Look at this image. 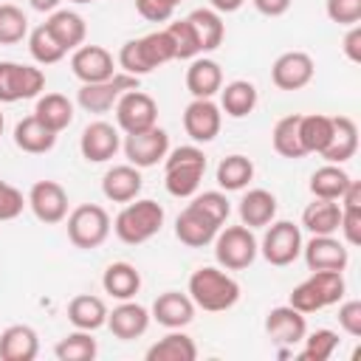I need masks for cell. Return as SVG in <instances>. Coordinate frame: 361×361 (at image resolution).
Masks as SVG:
<instances>
[{"instance_id":"1","label":"cell","mask_w":361,"mask_h":361,"mask_svg":"<svg viewBox=\"0 0 361 361\" xmlns=\"http://www.w3.org/2000/svg\"><path fill=\"white\" fill-rule=\"evenodd\" d=\"M175 59V42L169 37V31H152L147 37L138 39H127L118 51V68L130 76H147L155 68L166 65Z\"/></svg>"},{"instance_id":"26","label":"cell","mask_w":361,"mask_h":361,"mask_svg":"<svg viewBox=\"0 0 361 361\" xmlns=\"http://www.w3.org/2000/svg\"><path fill=\"white\" fill-rule=\"evenodd\" d=\"M48 31L56 37V42L65 48V51H76L85 37H87V25H85V17L71 11V8H56L51 11V17L45 20Z\"/></svg>"},{"instance_id":"55","label":"cell","mask_w":361,"mask_h":361,"mask_svg":"<svg viewBox=\"0 0 361 361\" xmlns=\"http://www.w3.org/2000/svg\"><path fill=\"white\" fill-rule=\"evenodd\" d=\"M28 3H31V8H34V11H48V14H51V11H56V8H59V3H62V0H28Z\"/></svg>"},{"instance_id":"57","label":"cell","mask_w":361,"mask_h":361,"mask_svg":"<svg viewBox=\"0 0 361 361\" xmlns=\"http://www.w3.org/2000/svg\"><path fill=\"white\" fill-rule=\"evenodd\" d=\"M71 3H93V0H71Z\"/></svg>"},{"instance_id":"37","label":"cell","mask_w":361,"mask_h":361,"mask_svg":"<svg viewBox=\"0 0 361 361\" xmlns=\"http://www.w3.org/2000/svg\"><path fill=\"white\" fill-rule=\"evenodd\" d=\"M333 138V116H322V113H310V116H299V141L305 147V152H324L327 144Z\"/></svg>"},{"instance_id":"40","label":"cell","mask_w":361,"mask_h":361,"mask_svg":"<svg viewBox=\"0 0 361 361\" xmlns=\"http://www.w3.org/2000/svg\"><path fill=\"white\" fill-rule=\"evenodd\" d=\"M271 144H274V149L282 155V158H305L307 152H305V147H302V141H299V113H293V116H285V118H279L276 124H274V133H271Z\"/></svg>"},{"instance_id":"30","label":"cell","mask_w":361,"mask_h":361,"mask_svg":"<svg viewBox=\"0 0 361 361\" xmlns=\"http://www.w3.org/2000/svg\"><path fill=\"white\" fill-rule=\"evenodd\" d=\"M68 319L76 330H99L102 324H107V305L104 299L93 296V293H79L68 302Z\"/></svg>"},{"instance_id":"8","label":"cell","mask_w":361,"mask_h":361,"mask_svg":"<svg viewBox=\"0 0 361 361\" xmlns=\"http://www.w3.org/2000/svg\"><path fill=\"white\" fill-rule=\"evenodd\" d=\"M259 254L276 268L290 265L302 254V231H299V226L290 223V220H271L265 234H262Z\"/></svg>"},{"instance_id":"12","label":"cell","mask_w":361,"mask_h":361,"mask_svg":"<svg viewBox=\"0 0 361 361\" xmlns=\"http://www.w3.org/2000/svg\"><path fill=\"white\" fill-rule=\"evenodd\" d=\"M166 152H169V135L158 124L149 130H141V133H130L124 138V155L138 169L155 166L158 161L166 158Z\"/></svg>"},{"instance_id":"45","label":"cell","mask_w":361,"mask_h":361,"mask_svg":"<svg viewBox=\"0 0 361 361\" xmlns=\"http://www.w3.org/2000/svg\"><path fill=\"white\" fill-rule=\"evenodd\" d=\"M172 42H175V59H195L200 54V45H197V37L189 25V20H172L166 25Z\"/></svg>"},{"instance_id":"54","label":"cell","mask_w":361,"mask_h":361,"mask_svg":"<svg viewBox=\"0 0 361 361\" xmlns=\"http://www.w3.org/2000/svg\"><path fill=\"white\" fill-rule=\"evenodd\" d=\"M212 3V8L217 11V14H231V11H237L245 0H209Z\"/></svg>"},{"instance_id":"11","label":"cell","mask_w":361,"mask_h":361,"mask_svg":"<svg viewBox=\"0 0 361 361\" xmlns=\"http://www.w3.org/2000/svg\"><path fill=\"white\" fill-rule=\"evenodd\" d=\"M116 121L118 127L130 135V133H141L155 127L158 121V104L149 93H144L141 87L121 93V99L116 102Z\"/></svg>"},{"instance_id":"35","label":"cell","mask_w":361,"mask_h":361,"mask_svg":"<svg viewBox=\"0 0 361 361\" xmlns=\"http://www.w3.org/2000/svg\"><path fill=\"white\" fill-rule=\"evenodd\" d=\"M257 107V87L248 79H234L220 87V110L231 118H245Z\"/></svg>"},{"instance_id":"42","label":"cell","mask_w":361,"mask_h":361,"mask_svg":"<svg viewBox=\"0 0 361 361\" xmlns=\"http://www.w3.org/2000/svg\"><path fill=\"white\" fill-rule=\"evenodd\" d=\"M28 51H31L34 62H39V65H54V62H59V59L68 54V51L56 42V37L48 31L45 23L37 25V28L28 34Z\"/></svg>"},{"instance_id":"24","label":"cell","mask_w":361,"mask_h":361,"mask_svg":"<svg viewBox=\"0 0 361 361\" xmlns=\"http://www.w3.org/2000/svg\"><path fill=\"white\" fill-rule=\"evenodd\" d=\"M223 87V68L209 56H195L186 68V90L195 99H212Z\"/></svg>"},{"instance_id":"28","label":"cell","mask_w":361,"mask_h":361,"mask_svg":"<svg viewBox=\"0 0 361 361\" xmlns=\"http://www.w3.org/2000/svg\"><path fill=\"white\" fill-rule=\"evenodd\" d=\"M358 149V127L350 116H333V138L327 144V149L322 152V158L327 164H344L355 155Z\"/></svg>"},{"instance_id":"7","label":"cell","mask_w":361,"mask_h":361,"mask_svg":"<svg viewBox=\"0 0 361 361\" xmlns=\"http://www.w3.org/2000/svg\"><path fill=\"white\" fill-rule=\"evenodd\" d=\"M110 237V214L96 203H82L68 214V240L76 248H99Z\"/></svg>"},{"instance_id":"50","label":"cell","mask_w":361,"mask_h":361,"mask_svg":"<svg viewBox=\"0 0 361 361\" xmlns=\"http://www.w3.org/2000/svg\"><path fill=\"white\" fill-rule=\"evenodd\" d=\"M135 11L149 23H166L175 14V6L166 0H135Z\"/></svg>"},{"instance_id":"2","label":"cell","mask_w":361,"mask_h":361,"mask_svg":"<svg viewBox=\"0 0 361 361\" xmlns=\"http://www.w3.org/2000/svg\"><path fill=\"white\" fill-rule=\"evenodd\" d=\"M189 299L195 302V307L209 310V313H223L228 307L237 305L240 299V282L214 268V265H203L189 276Z\"/></svg>"},{"instance_id":"32","label":"cell","mask_w":361,"mask_h":361,"mask_svg":"<svg viewBox=\"0 0 361 361\" xmlns=\"http://www.w3.org/2000/svg\"><path fill=\"white\" fill-rule=\"evenodd\" d=\"M186 20H189V25H192V31L197 37L200 54H209V51H214V48L223 45L226 25H223V17L214 8H195Z\"/></svg>"},{"instance_id":"15","label":"cell","mask_w":361,"mask_h":361,"mask_svg":"<svg viewBox=\"0 0 361 361\" xmlns=\"http://www.w3.org/2000/svg\"><path fill=\"white\" fill-rule=\"evenodd\" d=\"M313 73H316V65L305 51H285L271 65V82L279 90H302L305 85H310Z\"/></svg>"},{"instance_id":"25","label":"cell","mask_w":361,"mask_h":361,"mask_svg":"<svg viewBox=\"0 0 361 361\" xmlns=\"http://www.w3.org/2000/svg\"><path fill=\"white\" fill-rule=\"evenodd\" d=\"M39 353L37 330L28 324H11L0 333V358L3 361H34Z\"/></svg>"},{"instance_id":"16","label":"cell","mask_w":361,"mask_h":361,"mask_svg":"<svg viewBox=\"0 0 361 361\" xmlns=\"http://www.w3.org/2000/svg\"><path fill=\"white\" fill-rule=\"evenodd\" d=\"M302 254L310 271H344L350 262V251L333 234H313L302 243Z\"/></svg>"},{"instance_id":"20","label":"cell","mask_w":361,"mask_h":361,"mask_svg":"<svg viewBox=\"0 0 361 361\" xmlns=\"http://www.w3.org/2000/svg\"><path fill=\"white\" fill-rule=\"evenodd\" d=\"M265 333L276 341V344H299L307 333V322H305V313H299L296 307L290 305H279V307H271L268 316H265Z\"/></svg>"},{"instance_id":"23","label":"cell","mask_w":361,"mask_h":361,"mask_svg":"<svg viewBox=\"0 0 361 361\" xmlns=\"http://www.w3.org/2000/svg\"><path fill=\"white\" fill-rule=\"evenodd\" d=\"M141 186H144V178L138 172V166L133 164H118V166H110L102 178V192L107 200L113 203H130L141 195Z\"/></svg>"},{"instance_id":"41","label":"cell","mask_w":361,"mask_h":361,"mask_svg":"<svg viewBox=\"0 0 361 361\" xmlns=\"http://www.w3.org/2000/svg\"><path fill=\"white\" fill-rule=\"evenodd\" d=\"M96 353H99V344L90 336V330H73L65 338H59V344L54 347V355L59 361H93Z\"/></svg>"},{"instance_id":"48","label":"cell","mask_w":361,"mask_h":361,"mask_svg":"<svg viewBox=\"0 0 361 361\" xmlns=\"http://www.w3.org/2000/svg\"><path fill=\"white\" fill-rule=\"evenodd\" d=\"M28 206V200L23 197V192L6 180H0V223L14 220L23 214V209Z\"/></svg>"},{"instance_id":"58","label":"cell","mask_w":361,"mask_h":361,"mask_svg":"<svg viewBox=\"0 0 361 361\" xmlns=\"http://www.w3.org/2000/svg\"><path fill=\"white\" fill-rule=\"evenodd\" d=\"M166 3H172V6H178V3H180V0H166Z\"/></svg>"},{"instance_id":"6","label":"cell","mask_w":361,"mask_h":361,"mask_svg":"<svg viewBox=\"0 0 361 361\" xmlns=\"http://www.w3.org/2000/svg\"><path fill=\"white\" fill-rule=\"evenodd\" d=\"M212 243H214V259L226 271H243L259 254V243L248 226H226L223 231H217Z\"/></svg>"},{"instance_id":"4","label":"cell","mask_w":361,"mask_h":361,"mask_svg":"<svg viewBox=\"0 0 361 361\" xmlns=\"http://www.w3.org/2000/svg\"><path fill=\"white\" fill-rule=\"evenodd\" d=\"M206 175V155L195 144L178 147L164 158V186L172 197H192Z\"/></svg>"},{"instance_id":"14","label":"cell","mask_w":361,"mask_h":361,"mask_svg":"<svg viewBox=\"0 0 361 361\" xmlns=\"http://www.w3.org/2000/svg\"><path fill=\"white\" fill-rule=\"evenodd\" d=\"M25 200L39 223L54 226L68 217V192L56 180H37Z\"/></svg>"},{"instance_id":"3","label":"cell","mask_w":361,"mask_h":361,"mask_svg":"<svg viewBox=\"0 0 361 361\" xmlns=\"http://www.w3.org/2000/svg\"><path fill=\"white\" fill-rule=\"evenodd\" d=\"M164 206L158 200H149V197H135V203H124V209L116 214L113 220V231L121 243L127 245H141L147 240H152L161 226H164Z\"/></svg>"},{"instance_id":"39","label":"cell","mask_w":361,"mask_h":361,"mask_svg":"<svg viewBox=\"0 0 361 361\" xmlns=\"http://www.w3.org/2000/svg\"><path fill=\"white\" fill-rule=\"evenodd\" d=\"M353 178L341 169V164H324L310 175V192L322 200H338Z\"/></svg>"},{"instance_id":"52","label":"cell","mask_w":361,"mask_h":361,"mask_svg":"<svg viewBox=\"0 0 361 361\" xmlns=\"http://www.w3.org/2000/svg\"><path fill=\"white\" fill-rule=\"evenodd\" d=\"M344 56L350 59V62H361V25H350V31L344 34Z\"/></svg>"},{"instance_id":"5","label":"cell","mask_w":361,"mask_h":361,"mask_svg":"<svg viewBox=\"0 0 361 361\" xmlns=\"http://www.w3.org/2000/svg\"><path fill=\"white\" fill-rule=\"evenodd\" d=\"M344 290H347V282L341 271H310V276L290 290L288 305L307 316L322 307L338 305L344 299Z\"/></svg>"},{"instance_id":"49","label":"cell","mask_w":361,"mask_h":361,"mask_svg":"<svg viewBox=\"0 0 361 361\" xmlns=\"http://www.w3.org/2000/svg\"><path fill=\"white\" fill-rule=\"evenodd\" d=\"M338 327L347 336H353V338L361 336V302L358 299L341 302V307H338Z\"/></svg>"},{"instance_id":"36","label":"cell","mask_w":361,"mask_h":361,"mask_svg":"<svg viewBox=\"0 0 361 361\" xmlns=\"http://www.w3.org/2000/svg\"><path fill=\"white\" fill-rule=\"evenodd\" d=\"M34 116H37L45 127H51L54 133H62V130L71 127V121H73V104H71V99L62 96V93H45V96L37 99Z\"/></svg>"},{"instance_id":"19","label":"cell","mask_w":361,"mask_h":361,"mask_svg":"<svg viewBox=\"0 0 361 361\" xmlns=\"http://www.w3.org/2000/svg\"><path fill=\"white\" fill-rule=\"evenodd\" d=\"M217 231H220V223H214L206 212H200L197 206H186L180 214H178V220H175V237L183 243V245H189V248H203V245H209L214 237H217Z\"/></svg>"},{"instance_id":"27","label":"cell","mask_w":361,"mask_h":361,"mask_svg":"<svg viewBox=\"0 0 361 361\" xmlns=\"http://www.w3.org/2000/svg\"><path fill=\"white\" fill-rule=\"evenodd\" d=\"M14 144L28 155H42V152L54 149L56 133L51 127H45L37 116H25L23 121L14 124Z\"/></svg>"},{"instance_id":"56","label":"cell","mask_w":361,"mask_h":361,"mask_svg":"<svg viewBox=\"0 0 361 361\" xmlns=\"http://www.w3.org/2000/svg\"><path fill=\"white\" fill-rule=\"evenodd\" d=\"M3 127H6V118H3V113H0V135H3Z\"/></svg>"},{"instance_id":"31","label":"cell","mask_w":361,"mask_h":361,"mask_svg":"<svg viewBox=\"0 0 361 361\" xmlns=\"http://www.w3.org/2000/svg\"><path fill=\"white\" fill-rule=\"evenodd\" d=\"M276 217V197L268 189H248L240 200V220L248 228H262Z\"/></svg>"},{"instance_id":"22","label":"cell","mask_w":361,"mask_h":361,"mask_svg":"<svg viewBox=\"0 0 361 361\" xmlns=\"http://www.w3.org/2000/svg\"><path fill=\"white\" fill-rule=\"evenodd\" d=\"M158 324L169 327V330H183L192 319H195V302L189 299V293L180 290H166L152 302V313H149Z\"/></svg>"},{"instance_id":"46","label":"cell","mask_w":361,"mask_h":361,"mask_svg":"<svg viewBox=\"0 0 361 361\" xmlns=\"http://www.w3.org/2000/svg\"><path fill=\"white\" fill-rule=\"evenodd\" d=\"M192 206H197L200 212H206L214 223H226L228 220V214H231V203H228V197L223 195V192H203V195H197L195 200H192Z\"/></svg>"},{"instance_id":"17","label":"cell","mask_w":361,"mask_h":361,"mask_svg":"<svg viewBox=\"0 0 361 361\" xmlns=\"http://www.w3.org/2000/svg\"><path fill=\"white\" fill-rule=\"evenodd\" d=\"M71 71L82 85H90V82L110 79L116 73V62H113V54L102 45H79L71 56Z\"/></svg>"},{"instance_id":"38","label":"cell","mask_w":361,"mask_h":361,"mask_svg":"<svg viewBox=\"0 0 361 361\" xmlns=\"http://www.w3.org/2000/svg\"><path fill=\"white\" fill-rule=\"evenodd\" d=\"M254 178V164L251 158L234 152V155H226L220 164H217V186L223 192H240L251 183Z\"/></svg>"},{"instance_id":"13","label":"cell","mask_w":361,"mask_h":361,"mask_svg":"<svg viewBox=\"0 0 361 361\" xmlns=\"http://www.w3.org/2000/svg\"><path fill=\"white\" fill-rule=\"evenodd\" d=\"M223 124V110L212 99H192L183 110V130L195 144H209L217 138Z\"/></svg>"},{"instance_id":"33","label":"cell","mask_w":361,"mask_h":361,"mask_svg":"<svg viewBox=\"0 0 361 361\" xmlns=\"http://www.w3.org/2000/svg\"><path fill=\"white\" fill-rule=\"evenodd\" d=\"M197 344L183 330H172L147 350V361H195Z\"/></svg>"},{"instance_id":"44","label":"cell","mask_w":361,"mask_h":361,"mask_svg":"<svg viewBox=\"0 0 361 361\" xmlns=\"http://www.w3.org/2000/svg\"><path fill=\"white\" fill-rule=\"evenodd\" d=\"M305 350L299 353L305 361H327L333 355V350L338 347V333L336 330H327V327H319L313 330L310 336L305 333Z\"/></svg>"},{"instance_id":"9","label":"cell","mask_w":361,"mask_h":361,"mask_svg":"<svg viewBox=\"0 0 361 361\" xmlns=\"http://www.w3.org/2000/svg\"><path fill=\"white\" fill-rule=\"evenodd\" d=\"M138 87V76H130V73H113L110 79H102V82H90V85H82L79 93H76V102L82 110L87 113H107L110 107H116V102L121 99V93L127 90H135Z\"/></svg>"},{"instance_id":"34","label":"cell","mask_w":361,"mask_h":361,"mask_svg":"<svg viewBox=\"0 0 361 361\" xmlns=\"http://www.w3.org/2000/svg\"><path fill=\"white\" fill-rule=\"evenodd\" d=\"M341 223V206L338 200H322L313 197V203L305 206L302 212V226L310 234H336Z\"/></svg>"},{"instance_id":"47","label":"cell","mask_w":361,"mask_h":361,"mask_svg":"<svg viewBox=\"0 0 361 361\" xmlns=\"http://www.w3.org/2000/svg\"><path fill=\"white\" fill-rule=\"evenodd\" d=\"M324 11L338 25H358L361 23V0H327Z\"/></svg>"},{"instance_id":"51","label":"cell","mask_w":361,"mask_h":361,"mask_svg":"<svg viewBox=\"0 0 361 361\" xmlns=\"http://www.w3.org/2000/svg\"><path fill=\"white\" fill-rule=\"evenodd\" d=\"M338 231L344 234V243L347 245H361V209H344L341 206Z\"/></svg>"},{"instance_id":"10","label":"cell","mask_w":361,"mask_h":361,"mask_svg":"<svg viewBox=\"0 0 361 361\" xmlns=\"http://www.w3.org/2000/svg\"><path fill=\"white\" fill-rule=\"evenodd\" d=\"M45 90V73L34 65L0 62V102L11 104L20 99H34Z\"/></svg>"},{"instance_id":"21","label":"cell","mask_w":361,"mask_h":361,"mask_svg":"<svg viewBox=\"0 0 361 361\" xmlns=\"http://www.w3.org/2000/svg\"><path fill=\"white\" fill-rule=\"evenodd\" d=\"M149 319H152L149 310L133 299H124L118 307H113V313L107 310V327L121 341H133V338L144 336L149 327Z\"/></svg>"},{"instance_id":"43","label":"cell","mask_w":361,"mask_h":361,"mask_svg":"<svg viewBox=\"0 0 361 361\" xmlns=\"http://www.w3.org/2000/svg\"><path fill=\"white\" fill-rule=\"evenodd\" d=\"M28 37V17L14 3H0V45H17Z\"/></svg>"},{"instance_id":"18","label":"cell","mask_w":361,"mask_h":361,"mask_svg":"<svg viewBox=\"0 0 361 361\" xmlns=\"http://www.w3.org/2000/svg\"><path fill=\"white\" fill-rule=\"evenodd\" d=\"M121 147V138H118V130L107 121H90L85 130H82V138H79V152L85 161L90 164H104L110 161Z\"/></svg>"},{"instance_id":"53","label":"cell","mask_w":361,"mask_h":361,"mask_svg":"<svg viewBox=\"0 0 361 361\" xmlns=\"http://www.w3.org/2000/svg\"><path fill=\"white\" fill-rule=\"evenodd\" d=\"M251 3H254V8H257L259 14H265V17H282V14L290 8L293 0H251Z\"/></svg>"},{"instance_id":"29","label":"cell","mask_w":361,"mask_h":361,"mask_svg":"<svg viewBox=\"0 0 361 361\" xmlns=\"http://www.w3.org/2000/svg\"><path fill=\"white\" fill-rule=\"evenodd\" d=\"M102 288H104V293H110L118 302L133 299L141 290V274L130 262H110L102 274Z\"/></svg>"}]
</instances>
